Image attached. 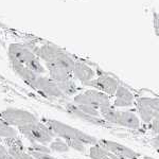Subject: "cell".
<instances>
[{"label": "cell", "mask_w": 159, "mask_h": 159, "mask_svg": "<svg viewBox=\"0 0 159 159\" xmlns=\"http://www.w3.org/2000/svg\"><path fill=\"white\" fill-rule=\"evenodd\" d=\"M18 135V130L11 125L7 124L2 120H0V138H6V139H13L16 138Z\"/></svg>", "instance_id": "20"}, {"label": "cell", "mask_w": 159, "mask_h": 159, "mask_svg": "<svg viewBox=\"0 0 159 159\" xmlns=\"http://www.w3.org/2000/svg\"><path fill=\"white\" fill-rule=\"evenodd\" d=\"M98 70L99 69H94L90 64H88L85 61L75 60L71 74L75 82L78 81L83 86H87L98 75Z\"/></svg>", "instance_id": "9"}, {"label": "cell", "mask_w": 159, "mask_h": 159, "mask_svg": "<svg viewBox=\"0 0 159 159\" xmlns=\"http://www.w3.org/2000/svg\"><path fill=\"white\" fill-rule=\"evenodd\" d=\"M10 61V65H11L13 71H14V72L16 73L28 86L35 90V86H36V81L38 78V74L35 73L33 70H31L30 68L25 67V66L22 65V64H19L15 61Z\"/></svg>", "instance_id": "14"}, {"label": "cell", "mask_w": 159, "mask_h": 159, "mask_svg": "<svg viewBox=\"0 0 159 159\" xmlns=\"http://www.w3.org/2000/svg\"><path fill=\"white\" fill-rule=\"evenodd\" d=\"M115 99L114 102L111 103L112 107L115 108H124V107H130L135 104L136 97L133 93V91L129 88H127L126 86L121 85L118 87L114 94Z\"/></svg>", "instance_id": "13"}, {"label": "cell", "mask_w": 159, "mask_h": 159, "mask_svg": "<svg viewBox=\"0 0 159 159\" xmlns=\"http://www.w3.org/2000/svg\"><path fill=\"white\" fill-rule=\"evenodd\" d=\"M150 129L153 132V134L159 136V117L155 118L150 122Z\"/></svg>", "instance_id": "24"}, {"label": "cell", "mask_w": 159, "mask_h": 159, "mask_svg": "<svg viewBox=\"0 0 159 159\" xmlns=\"http://www.w3.org/2000/svg\"><path fill=\"white\" fill-rule=\"evenodd\" d=\"M70 159H80V158H70Z\"/></svg>", "instance_id": "30"}, {"label": "cell", "mask_w": 159, "mask_h": 159, "mask_svg": "<svg viewBox=\"0 0 159 159\" xmlns=\"http://www.w3.org/2000/svg\"><path fill=\"white\" fill-rule=\"evenodd\" d=\"M17 130L29 141L30 144L32 143H40V144H48L55 138L54 134L43 122L37 121L33 124L25 125L19 127Z\"/></svg>", "instance_id": "4"}, {"label": "cell", "mask_w": 159, "mask_h": 159, "mask_svg": "<svg viewBox=\"0 0 159 159\" xmlns=\"http://www.w3.org/2000/svg\"><path fill=\"white\" fill-rule=\"evenodd\" d=\"M73 103L75 105H88L98 109L99 111L111 106L110 97L93 88L78 92L73 97Z\"/></svg>", "instance_id": "6"}, {"label": "cell", "mask_w": 159, "mask_h": 159, "mask_svg": "<svg viewBox=\"0 0 159 159\" xmlns=\"http://www.w3.org/2000/svg\"><path fill=\"white\" fill-rule=\"evenodd\" d=\"M51 153H60V154H64V153H68L70 151V148L67 145V143L64 140H61V138H54L51 142L49 143V147Z\"/></svg>", "instance_id": "19"}, {"label": "cell", "mask_w": 159, "mask_h": 159, "mask_svg": "<svg viewBox=\"0 0 159 159\" xmlns=\"http://www.w3.org/2000/svg\"><path fill=\"white\" fill-rule=\"evenodd\" d=\"M67 143V145L69 147V148H72V150L76 151L79 153H85L86 152V145L84 144L83 142L78 140H67L65 141Z\"/></svg>", "instance_id": "21"}, {"label": "cell", "mask_w": 159, "mask_h": 159, "mask_svg": "<svg viewBox=\"0 0 159 159\" xmlns=\"http://www.w3.org/2000/svg\"><path fill=\"white\" fill-rule=\"evenodd\" d=\"M65 108H66V111H67L69 115H71V116L76 118V119L88 123V124L96 125V126H101V127H106V129L112 127V125L105 121L103 118L90 116V115H87L85 112H83L74 103H67L65 105Z\"/></svg>", "instance_id": "12"}, {"label": "cell", "mask_w": 159, "mask_h": 159, "mask_svg": "<svg viewBox=\"0 0 159 159\" xmlns=\"http://www.w3.org/2000/svg\"><path fill=\"white\" fill-rule=\"evenodd\" d=\"M100 116L109 124L119 125V126L133 130L139 129L141 125V120L136 114L133 111L117 110L115 107H112V105L107 108L100 110Z\"/></svg>", "instance_id": "3"}, {"label": "cell", "mask_w": 159, "mask_h": 159, "mask_svg": "<svg viewBox=\"0 0 159 159\" xmlns=\"http://www.w3.org/2000/svg\"><path fill=\"white\" fill-rule=\"evenodd\" d=\"M150 144L152 145V148L159 154V136L154 137L153 139L150 141Z\"/></svg>", "instance_id": "25"}, {"label": "cell", "mask_w": 159, "mask_h": 159, "mask_svg": "<svg viewBox=\"0 0 159 159\" xmlns=\"http://www.w3.org/2000/svg\"><path fill=\"white\" fill-rule=\"evenodd\" d=\"M28 152H29L35 159H58L54 157V156H52L49 153H39V152H34V151H28Z\"/></svg>", "instance_id": "23"}, {"label": "cell", "mask_w": 159, "mask_h": 159, "mask_svg": "<svg viewBox=\"0 0 159 159\" xmlns=\"http://www.w3.org/2000/svg\"><path fill=\"white\" fill-rule=\"evenodd\" d=\"M60 87L61 91L65 97H74L79 92V86L76 82L73 79H70L68 81L61 82V83H56Z\"/></svg>", "instance_id": "18"}, {"label": "cell", "mask_w": 159, "mask_h": 159, "mask_svg": "<svg viewBox=\"0 0 159 159\" xmlns=\"http://www.w3.org/2000/svg\"><path fill=\"white\" fill-rule=\"evenodd\" d=\"M88 156L91 159H120L119 157L115 156L114 154H111L108 151L105 150V148H103L98 143L94 145H91L89 148Z\"/></svg>", "instance_id": "17"}, {"label": "cell", "mask_w": 159, "mask_h": 159, "mask_svg": "<svg viewBox=\"0 0 159 159\" xmlns=\"http://www.w3.org/2000/svg\"><path fill=\"white\" fill-rule=\"evenodd\" d=\"M0 120H2L13 127H17V129L39 121L38 118L29 110L15 108V107H7V108L1 110Z\"/></svg>", "instance_id": "5"}, {"label": "cell", "mask_w": 159, "mask_h": 159, "mask_svg": "<svg viewBox=\"0 0 159 159\" xmlns=\"http://www.w3.org/2000/svg\"><path fill=\"white\" fill-rule=\"evenodd\" d=\"M45 67L46 70H47L48 76L52 79L55 83H61V82L73 79L70 71L56 65V64H45Z\"/></svg>", "instance_id": "16"}, {"label": "cell", "mask_w": 159, "mask_h": 159, "mask_svg": "<svg viewBox=\"0 0 159 159\" xmlns=\"http://www.w3.org/2000/svg\"><path fill=\"white\" fill-rule=\"evenodd\" d=\"M154 25H155V32L156 35L159 36V13H155V16H154Z\"/></svg>", "instance_id": "26"}, {"label": "cell", "mask_w": 159, "mask_h": 159, "mask_svg": "<svg viewBox=\"0 0 159 159\" xmlns=\"http://www.w3.org/2000/svg\"><path fill=\"white\" fill-rule=\"evenodd\" d=\"M43 123L51 129V132L54 134V136H56L57 138H61V139H64V141L78 140L83 142L85 145H90V147L98 143L99 139L94 136L82 132L79 129H75V127L58 121V120L45 119Z\"/></svg>", "instance_id": "2"}, {"label": "cell", "mask_w": 159, "mask_h": 159, "mask_svg": "<svg viewBox=\"0 0 159 159\" xmlns=\"http://www.w3.org/2000/svg\"><path fill=\"white\" fill-rule=\"evenodd\" d=\"M83 112H85L87 115H90V116H94V117H101L100 116V111L98 109L93 108L91 106H88V105H76Z\"/></svg>", "instance_id": "22"}, {"label": "cell", "mask_w": 159, "mask_h": 159, "mask_svg": "<svg viewBox=\"0 0 159 159\" xmlns=\"http://www.w3.org/2000/svg\"><path fill=\"white\" fill-rule=\"evenodd\" d=\"M35 90L39 91L40 93H43V96L48 97V98H53V99L65 98V96L61 91L57 84L52 79H50L48 75H46V74L38 75Z\"/></svg>", "instance_id": "11"}, {"label": "cell", "mask_w": 159, "mask_h": 159, "mask_svg": "<svg viewBox=\"0 0 159 159\" xmlns=\"http://www.w3.org/2000/svg\"><path fill=\"white\" fill-rule=\"evenodd\" d=\"M7 52L9 61H15L19 64H22L25 67L30 68L38 75H43L47 73L45 65L42 61L30 50L24 42H11L7 46Z\"/></svg>", "instance_id": "1"}, {"label": "cell", "mask_w": 159, "mask_h": 159, "mask_svg": "<svg viewBox=\"0 0 159 159\" xmlns=\"http://www.w3.org/2000/svg\"><path fill=\"white\" fill-rule=\"evenodd\" d=\"M136 108L142 122L150 124L153 119L159 117V97H138L135 100Z\"/></svg>", "instance_id": "7"}, {"label": "cell", "mask_w": 159, "mask_h": 159, "mask_svg": "<svg viewBox=\"0 0 159 159\" xmlns=\"http://www.w3.org/2000/svg\"><path fill=\"white\" fill-rule=\"evenodd\" d=\"M139 159H155V158H153V157H150V156H144V157H142V158H139Z\"/></svg>", "instance_id": "29"}, {"label": "cell", "mask_w": 159, "mask_h": 159, "mask_svg": "<svg viewBox=\"0 0 159 159\" xmlns=\"http://www.w3.org/2000/svg\"><path fill=\"white\" fill-rule=\"evenodd\" d=\"M98 144H100L106 151L114 154L115 156L119 157L120 159H139L141 156L136 151L132 150L130 148L126 147L124 144L116 142V141H111L107 139H99Z\"/></svg>", "instance_id": "10"}, {"label": "cell", "mask_w": 159, "mask_h": 159, "mask_svg": "<svg viewBox=\"0 0 159 159\" xmlns=\"http://www.w3.org/2000/svg\"><path fill=\"white\" fill-rule=\"evenodd\" d=\"M120 81L112 74L104 72L102 70H98V75L88 84V87L103 92L108 97H114L115 92L120 86Z\"/></svg>", "instance_id": "8"}, {"label": "cell", "mask_w": 159, "mask_h": 159, "mask_svg": "<svg viewBox=\"0 0 159 159\" xmlns=\"http://www.w3.org/2000/svg\"><path fill=\"white\" fill-rule=\"evenodd\" d=\"M0 159H14V158H13L12 156L10 155L9 153H7V154H6V155H4V156H2V157H0Z\"/></svg>", "instance_id": "28"}, {"label": "cell", "mask_w": 159, "mask_h": 159, "mask_svg": "<svg viewBox=\"0 0 159 159\" xmlns=\"http://www.w3.org/2000/svg\"><path fill=\"white\" fill-rule=\"evenodd\" d=\"M7 142L9 154L14 159H35L25 150V148H24L22 143L19 139H17V137L13 139H7Z\"/></svg>", "instance_id": "15"}, {"label": "cell", "mask_w": 159, "mask_h": 159, "mask_svg": "<svg viewBox=\"0 0 159 159\" xmlns=\"http://www.w3.org/2000/svg\"><path fill=\"white\" fill-rule=\"evenodd\" d=\"M7 153H9V151H7V148L6 147V145H3V144H1V143H0V157L4 156Z\"/></svg>", "instance_id": "27"}]
</instances>
